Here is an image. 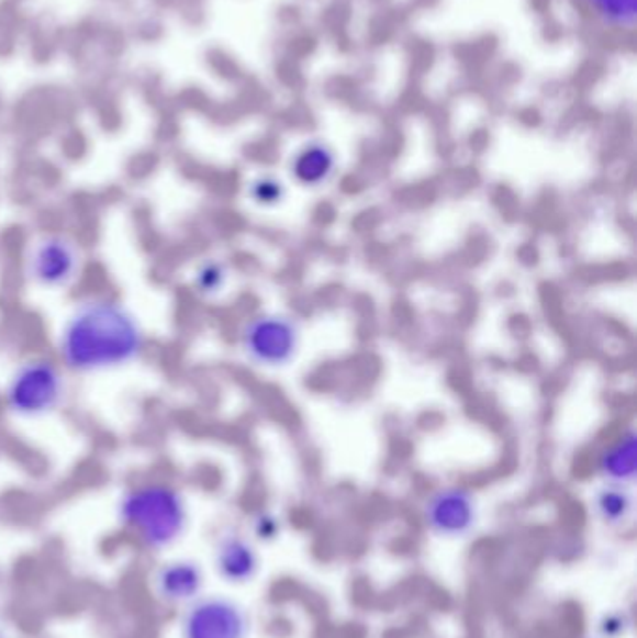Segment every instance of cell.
<instances>
[{"instance_id": "cell-14", "label": "cell", "mask_w": 637, "mask_h": 638, "mask_svg": "<svg viewBox=\"0 0 637 638\" xmlns=\"http://www.w3.org/2000/svg\"><path fill=\"white\" fill-rule=\"evenodd\" d=\"M599 18L613 26H632L636 19V0H585Z\"/></svg>"}, {"instance_id": "cell-12", "label": "cell", "mask_w": 637, "mask_h": 638, "mask_svg": "<svg viewBox=\"0 0 637 638\" xmlns=\"http://www.w3.org/2000/svg\"><path fill=\"white\" fill-rule=\"evenodd\" d=\"M333 168L335 157L332 149L324 144H309L295 157L292 172L301 186L316 187L329 180Z\"/></svg>"}, {"instance_id": "cell-4", "label": "cell", "mask_w": 637, "mask_h": 638, "mask_svg": "<svg viewBox=\"0 0 637 638\" xmlns=\"http://www.w3.org/2000/svg\"><path fill=\"white\" fill-rule=\"evenodd\" d=\"M82 253L74 237L49 232L32 243L25 258V277L32 286L60 292L81 277Z\"/></svg>"}, {"instance_id": "cell-10", "label": "cell", "mask_w": 637, "mask_h": 638, "mask_svg": "<svg viewBox=\"0 0 637 638\" xmlns=\"http://www.w3.org/2000/svg\"><path fill=\"white\" fill-rule=\"evenodd\" d=\"M599 469L606 482L630 485L637 472L636 434L626 432L610 445L600 456Z\"/></svg>"}, {"instance_id": "cell-5", "label": "cell", "mask_w": 637, "mask_h": 638, "mask_svg": "<svg viewBox=\"0 0 637 638\" xmlns=\"http://www.w3.org/2000/svg\"><path fill=\"white\" fill-rule=\"evenodd\" d=\"M249 614L226 595H200L181 614V638H249Z\"/></svg>"}, {"instance_id": "cell-6", "label": "cell", "mask_w": 637, "mask_h": 638, "mask_svg": "<svg viewBox=\"0 0 637 638\" xmlns=\"http://www.w3.org/2000/svg\"><path fill=\"white\" fill-rule=\"evenodd\" d=\"M239 342L245 357L258 366H287L300 344V328L290 317L260 314L245 323Z\"/></svg>"}, {"instance_id": "cell-16", "label": "cell", "mask_w": 637, "mask_h": 638, "mask_svg": "<svg viewBox=\"0 0 637 638\" xmlns=\"http://www.w3.org/2000/svg\"><path fill=\"white\" fill-rule=\"evenodd\" d=\"M249 197L258 205H276L284 199V187L281 181L262 176L249 186Z\"/></svg>"}, {"instance_id": "cell-3", "label": "cell", "mask_w": 637, "mask_h": 638, "mask_svg": "<svg viewBox=\"0 0 637 638\" xmlns=\"http://www.w3.org/2000/svg\"><path fill=\"white\" fill-rule=\"evenodd\" d=\"M66 373L58 359L45 355L20 362L2 391L8 415L18 421H40L57 413L68 394Z\"/></svg>"}, {"instance_id": "cell-9", "label": "cell", "mask_w": 637, "mask_h": 638, "mask_svg": "<svg viewBox=\"0 0 637 638\" xmlns=\"http://www.w3.org/2000/svg\"><path fill=\"white\" fill-rule=\"evenodd\" d=\"M260 566L257 547L244 534L226 530L215 541L213 568L225 583L234 586L253 583L260 573Z\"/></svg>"}, {"instance_id": "cell-7", "label": "cell", "mask_w": 637, "mask_h": 638, "mask_svg": "<svg viewBox=\"0 0 637 638\" xmlns=\"http://www.w3.org/2000/svg\"><path fill=\"white\" fill-rule=\"evenodd\" d=\"M423 521L428 533L439 539H462L479 523L476 495L462 485H445L426 496Z\"/></svg>"}, {"instance_id": "cell-11", "label": "cell", "mask_w": 637, "mask_h": 638, "mask_svg": "<svg viewBox=\"0 0 637 638\" xmlns=\"http://www.w3.org/2000/svg\"><path fill=\"white\" fill-rule=\"evenodd\" d=\"M593 508L606 527H623L634 514V496L628 485L607 482L594 493Z\"/></svg>"}, {"instance_id": "cell-15", "label": "cell", "mask_w": 637, "mask_h": 638, "mask_svg": "<svg viewBox=\"0 0 637 638\" xmlns=\"http://www.w3.org/2000/svg\"><path fill=\"white\" fill-rule=\"evenodd\" d=\"M634 620L626 608H612L600 614L596 638H625L632 631Z\"/></svg>"}, {"instance_id": "cell-17", "label": "cell", "mask_w": 637, "mask_h": 638, "mask_svg": "<svg viewBox=\"0 0 637 638\" xmlns=\"http://www.w3.org/2000/svg\"><path fill=\"white\" fill-rule=\"evenodd\" d=\"M253 534H255V538L266 541V544L276 541L281 534V521L269 512H260L253 519Z\"/></svg>"}, {"instance_id": "cell-1", "label": "cell", "mask_w": 637, "mask_h": 638, "mask_svg": "<svg viewBox=\"0 0 637 638\" xmlns=\"http://www.w3.org/2000/svg\"><path fill=\"white\" fill-rule=\"evenodd\" d=\"M146 351L137 314L111 295H90L71 309L57 335L58 362L77 376H98L135 365Z\"/></svg>"}, {"instance_id": "cell-2", "label": "cell", "mask_w": 637, "mask_h": 638, "mask_svg": "<svg viewBox=\"0 0 637 638\" xmlns=\"http://www.w3.org/2000/svg\"><path fill=\"white\" fill-rule=\"evenodd\" d=\"M116 517L148 551L175 547L189 527L186 496L167 482H143L120 495Z\"/></svg>"}, {"instance_id": "cell-8", "label": "cell", "mask_w": 637, "mask_h": 638, "mask_svg": "<svg viewBox=\"0 0 637 638\" xmlns=\"http://www.w3.org/2000/svg\"><path fill=\"white\" fill-rule=\"evenodd\" d=\"M206 575L202 566L191 558H176L157 568L152 577V590L159 602L170 607H186L202 595Z\"/></svg>"}, {"instance_id": "cell-13", "label": "cell", "mask_w": 637, "mask_h": 638, "mask_svg": "<svg viewBox=\"0 0 637 638\" xmlns=\"http://www.w3.org/2000/svg\"><path fill=\"white\" fill-rule=\"evenodd\" d=\"M193 290L197 295L204 299L217 298L228 282V269L221 260L200 261L193 273Z\"/></svg>"}]
</instances>
